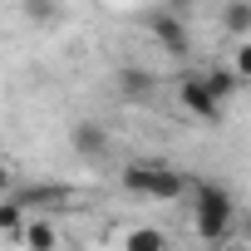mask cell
Wrapping results in <instances>:
<instances>
[{"label":"cell","mask_w":251,"mask_h":251,"mask_svg":"<svg viewBox=\"0 0 251 251\" xmlns=\"http://www.w3.org/2000/svg\"><path fill=\"white\" fill-rule=\"evenodd\" d=\"M148 35L168 50V54H187L192 50V35H187V15H177V10H168V5H158V10H148Z\"/></svg>","instance_id":"3957f363"},{"label":"cell","mask_w":251,"mask_h":251,"mask_svg":"<svg viewBox=\"0 0 251 251\" xmlns=\"http://www.w3.org/2000/svg\"><path fill=\"white\" fill-rule=\"evenodd\" d=\"M20 241H25V251H54L59 246V231H54V222H30L25 217V226H20Z\"/></svg>","instance_id":"8992f818"},{"label":"cell","mask_w":251,"mask_h":251,"mask_svg":"<svg viewBox=\"0 0 251 251\" xmlns=\"http://www.w3.org/2000/svg\"><path fill=\"white\" fill-rule=\"evenodd\" d=\"M222 30L236 35V40L251 35V0H226V5H222Z\"/></svg>","instance_id":"ba28073f"},{"label":"cell","mask_w":251,"mask_h":251,"mask_svg":"<svg viewBox=\"0 0 251 251\" xmlns=\"http://www.w3.org/2000/svg\"><path fill=\"white\" fill-rule=\"evenodd\" d=\"M118 187L128 192V197L173 202V197L187 187V177H182V173H173V168H163V163H128V168H123V177H118Z\"/></svg>","instance_id":"6da1fadb"},{"label":"cell","mask_w":251,"mask_h":251,"mask_svg":"<svg viewBox=\"0 0 251 251\" xmlns=\"http://www.w3.org/2000/svg\"><path fill=\"white\" fill-rule=\"evenodd\" d=\"M177 99H182V108H187L192 118H202V123H217V118H222V103L212 99V89L202 84V74H182Z\"/></svg>","instance_id":"277c9868"},{"label":"cell","mask_w":251,"mask_h":251,"mask_svg":"<svg viewBox=\"0 0 251 251\" xmlns=\"http://www.w3.org/2000/svg\"><path fill=\"white\" fill-rule=\"evenodd\" d=\"M168 10H177V15H187V10H192V0H168Z\"/></svg>","instance_id":"5bb4252c"},{"label":"cell","mask_w":251,"mask_h":251,"mask_svg":"<svg viewBox=\"0 0 251 251\" xmlns=\"http://www.w3.org/2000/svg\"><path fill=\"white\" fill-rule=\"evenodd\" d=\"M118 89L128 94V99H153V74L138 69V64H123L118 69Z\"/></svg>","instance_id":"9c48e42d"},{"label":"cell","mask_w":251,"mask_h":251,"mask_svg":"<svg viewBox=\"0 0 251 251\" xmlns=\"http://www.w3.org/2000/svg\"><path fill=\"white\" fill-rule=\"evenodd\" d=\"M197 197V236L202 241H226L231 231V192L222 182H187Z\"/></svg>","instance_id":"7a4b0ae2"},{"label":"cell","mask_w":251,"mask_h":251,"mask_svg":"<svg viewBox=\"0 0 251 251\" xmlns=\"http://www.w3.org/2000/svg\"><path fill=\"white\" fill-rule=\"evenodd\" d=\"M25 226V202H0V231H20Z\"/></svg>","instance_id":"7c38bea8"},{"label":"cell","mask_w":251,"mask_h":251,"mask_svg":"<svg viewBox=\"0 0 251 251\" xmlns=\"http://www.w3.org/2000/svg\"><path fill=\"white\" fill-rule=\"evenodd\" d=\"M202 84L212 89V99H217V103H226V99L241 89V79H236V69H231V64H212V69L202 74Z\"/></svg>","instance_id":"52a82bcc"},{"label":"cell","mask_w":251,"mask_h":251,"mask_svg":"<svg viewBox=\"0 0 251 251\" xmlns=\"http://www.w3.org/2000/svg\"><path fill=\"white\" fill-rule=\"evenodd\" d=\"M10 192V168H0V197Z\"/></svg>","instance_id":"9a60e30c"},{"label":"cell","mask_w":251,"mask_h":251,"mask_svg":"<svg viewBox=\"0 0 251 251\" xmlns=\"http://www.w3.org/2000/svg\"><path fill=\"white\" fill-rule=\"evenodd\" d=\"M25 20L40 25V30L59 25V0H25Z\"/></svg>","instance_id":"8fae6325"},{"label":"cell","mask_w":251,"mask_h":251,"mask_svg":"<svg viewBox=\"0 0 251 251\" xmlns=\"http://www.w3.org/2000/svg\"><path fill=\"white\" fill-rule=\"evenodd\" d=\"M231 69H236V79H251V40H241V50H236Z\"/></svg>","instance_id":"4fadbf2b"},{"label":"cell","mask_w":251,"mask_h":251,"mask_svg":"<svg viewBox=\"0 0 251 251\" xmlns=\"http://www.w3.org/2000/svg\"><path fill=\"white\" fill-rule=\"evenodd\" d=\"M222 251H251V246H222Z\"/></svg>","instance_id":"2e32d148"},{"label":"cell","mask_w":251,"mask_h":251,"mask_svg":"<svg viewBox=\"0 0 251 251\" xmlns=\"http://www.w3.org/2000/svg\"><path fill=\"white\" fill-rule=\"evenodd\" d=\"M108 143H113V133H108V123H99V118H79L74 128H69V148L79 158H99Z\"/></svg>","instance_id":"5b68a950"},{"label":"cell","mask_w":251,"mask_h":251,"mask_svg":"<svg viewBox=\"0 0 251 251\" xmlns=\"http://www.w3.org/2000/svg\"><path fill=\"white\" fill-rule=\"evenodd\" d=\"M123 251H168V236L158 226H133L123 236Z\"/></svg>","instance_id":"30bf717a"}]
</instances>
